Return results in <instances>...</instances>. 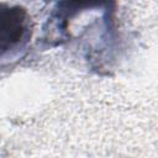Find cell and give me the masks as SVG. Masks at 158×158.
Returning <instances> with one entry per match:
<instances>
[{
    "label": "cell",
    "instance_id": "6da1fadb",
    "mask_svg": "<svg viewBox=\"0 0 158 158\" xmlns=\"http://www.w3.org/2000/svg\"><path fill=\"white\" fill-rule=\"evenodd\" d=\"M116 0H53L43 40L51 47L85 38V58L101 69L117 43Z\"/></svg>",
    "mask_w": 158,
    "mask_h": 158
},
{
    "label": "cell",
    "instance_id": "7a4b0ae2",
    "mask_svg": "<svg viewBox=\"0 0 158 158\" xmlns=\"http://www.w3.org/2000/svg\"><path fill=\"white\" fill-rule=\"evenodd\" d=\"M33 22L21 5L0 2V62L20 56L31 41Z\"/></svg>",
    "mask_w": 158,
    "mask_h": 158
}]
</instances>
